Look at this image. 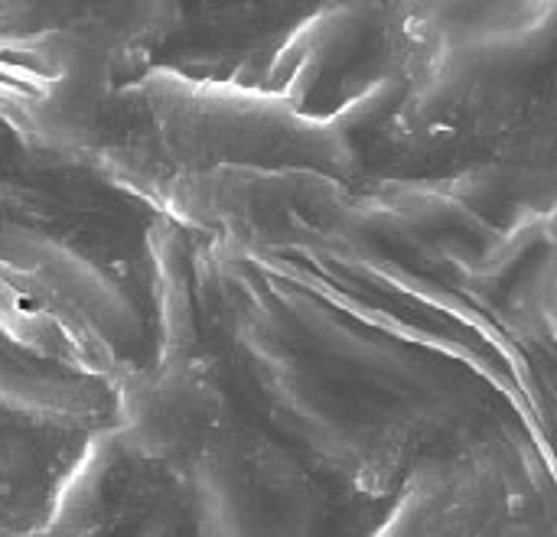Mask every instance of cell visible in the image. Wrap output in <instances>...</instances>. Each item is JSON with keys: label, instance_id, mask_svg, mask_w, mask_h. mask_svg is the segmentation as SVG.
<instances>
[{"label": "cell", "instance_id": "obj_1", "mask_svg": "<svg viewBox=\"0 0 557 537\" xmlns=\"http://www.w3.org/2000/svg\"><path fill=\"white\" fill-rule=\"evenodd\" d=\"M124 111L144 121V150L186 176L222 166H343L352 150L326 117L294 101L232 78L150 72Z\"/></svg>", "mask_w": 557, "mask_h": 537}, {"label": "cell", "instance_id": "obj_2", "mask_svg": "<svg viewBox=\"0 0 557 537\" xmlns=\"http://www.w3.org/2000/svg\"><path fill=\"white\" fill-rule=\"evenodd\" d=\"M85 235L72 212L0 202V274L59 316L117 388L153 355L150 313L140 284Z\"/></svg>", "mask_w": 557, "mask_h": 537}, {"label": "cell", "instance_id": "obj_3", "mask_svg": "<svg viewBox=\"0 0 557 537\" xmlns=\"http://www.w3.org/2000/svg\"><path fill=\"white\" fill-rule=\"evenodd\" d=\"M196 537H326V492L271 427L232 414L176 473Z\"/></svg>", "mask_w": 557, "mask_h": 537}, {"label": "cell", "instance_id": "obj_4", "mask_svg": "<svg viewBox=\"0 0 557 537\" xmlns=\"http://www.w3.org/2000/svg\"><path fill=\"white\" fill-rule=\"evenodd\" d=\"M0 417L91 434L114 424V385L82 339L0 274Z\"/></svg>", "mask_w": 557, "mask_h": 537}]
</instances>
